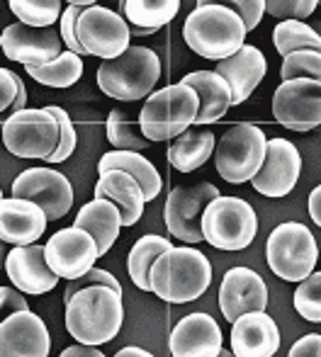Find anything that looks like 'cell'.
<instances>
[{
	"mask_svg": "<svg viewBox=\"0 0 321 357\" xmlns=\"http://www.w3.org/2000/svg\"><path fill=\"white\" fill-rule=\"evenodd\" d=\"M219 190L212 183H197V185H180L173 188L165 199L163 219L165 229L170 236L180 238L183 243H200L202 238V214L204 207L219 197Z\"/></svg>",
	"mask_w": 321,
	"mask_h": 357,
	"instance_id": "obj_12",
	"label": "cell"
},
{
	"mask_svg": "<svg viewBox=\"0 0 321 357\" xmlns=\"http://www.w3.org/2000/svg\"><path fill=\"white\" fill-rule=\"evenodd\" d=\"M61 357H103V350H98V345L78 343V345H68V348H64Z\"/></svg>",
	"mask_w": 321,
	"mask_h": 357,
	"instance_id": "obj_45",
	"label": "cell"
},
{
	"mask_svg": "<svg viewBox=\"0 0 321 357\" xmlns=\"http://www.w3.org/2000/svg\"><path fill=\"white\" fill-rule=\"evenodd\" d=\"M5 241L0 238V273H3V268H5V258H8V250H5Z\"/></svg>",
	"mask_w": 321,
	"mask_h": 357,
	"instance_id": "obj_51",
	"label": "cell"
},
{
	"mask_svg": "<svg viewBox=\"0 0 321 357\" xmlns=\"http://www.w3.org/2000/svg\"><path fill=\"white\" fill-rule=\"evenodd\" d=\"M294 311L304 321L321 324V273H312L294 289Z\"/></svg>",
	"mask_w": 321,
	"mask_h": 357,
	"instance_id": "obj_36",
	"label": "cell"
},
{
	"mask_svg": "<svg viewBox=\"0 0 321 357\" xmlns=\"http://www.w3.org/2000/svg\"><path fill=\"white\" fill-rule=\"evenodd\" d=\"M52 335L34 311L20 309L0 321V357H47Z\"/></svg>",
	"mask_w": 321,
	"mask_h": 357,
	"instance_id": "obj_17",
	"label": "cell"
},
{
	"mask_svg": "<svg viewBox=\"0 0 321 357\" xmlns=\"http://www.w3.org/2000/svg\"><path fill=\"white\" fill-rule=\"evenodd\" d=\"M207 3L224 5V8H232L234 13H239L248 32L258 27L265 15V0H197V5H207Z\"/></svg>",
	"mask_w": 321,
	"mask_h": 357,
	"instance_id": "obj_39",
	"label": "cell"
},
{
	"mask_svg": "<svg viewBox=\"0 0 321 357\" xmlns=\"http://www.w3.org/2000/svg\"><path fill=\"white\" fill-rule=\"evenodd\" d=\"M319 5H321V0H319Z\"/></svg>",
	"mask_w": 321,
	"mask_h": 357,
	"instance_id": "obj_53",
	"label": "cell"
},
{
	"mask_svg": "<svg viewBox=\"0 0 321 357\" xmlns=\"http://www.w3.org/2000/svg\"><path fill=\"white\" fill-rule=\"evenodd\" d=\"M258 234V214L246 199L219 195L204 207L202 238L212 248L239 253L248 248Z\"/></svg>",
	"mask_w": 321,
	"mask_h": 357,
	"instance_id": "obj_6",
	"label": "cell"
},
{
	"mask_svg": "<svg viewBox=\"0 0 321 357\" xmlns=\"http://www.w3.org/2000/svg\"><path fill=\"white\" fill-rule=\"evenodd\" d=\"M44 258L52 273L59 275V280H76L95 268L100 253L93 236L73 224L49 236V241L44 243Z\"/></svg>",
	"mask_w": 321,
	"mask_h": 357,
	"instance_id": "obj_15",
	"label": "cell"
},
{
	"mask_svg": "<svg viewBox=\"0 0 321 357\" xmlns=\"http://www.w3.org/2000/svg\"><path fill=\"white\" fill-rule=\"evenodd\" d=\"M212 284V263L193 245H170L149 273V291L168 304H190Z\"/></svg>",
	"mask_w": 321,
	"mask_h": 357,
	"instance_id": "obj_2",
	"label": "cell"
},
{
	"mask_svg": "<svg viewBox=\"0 0 321 357\" xmlns=\"http://www.w3.org/2000/svg\"><path fill=\"white\" fill-rule=\"evenodd\" d=\"M183 83L195 88V93L200 98V109L197 117H195L197 127L219 122L232 107V85L217 71H193L185 75Z\"/></svg>",
	"mask_w": 321,
	"mask_h": 357,
	"instance_id": "obj_25",
	"label": "cell"
},
{
	"mask_svg": "<svg viewBox=\"0 0 321 357\" xmlns=\"http://www.w3.org/2000/svg\"><path fill=\"white\" fill-rule=\"evenodd\" d=\"M68 5H78V8H90V5H98V0H64Z\"/></svg>",
	"mask_w": 321,
	"mask_h": 357,
	"instance_id": "obj_50",
	"label": "cell"
},
{
	"mask_svg": "<svg viewBox=\"0 0 321 357\" xmlns=\"http://www.w3.org/2000/svg\"><path fill=\"white\" fill-rule=\"evenodd\" d=\"M160 78V59L149 47H129L122 56L107 59L98 68V88L122 102L147 100Z\"/></svg>",
	"mask_w": 321,
	"mask_h": 357,
	"instance_id": "obj_4",
	"label": "cell"
},
{
	"mask_svg": "<svg viewBox=\"0 0 321 357\" xmlns=\"http://www.w3.org/2000/svg\"><path fill=\"white\" fill-rule=\"evenodd\" d=\"M117 357H151V353L144 348H137V345H127V348L117 350Z\"/></svg>",
	"mask_w": 321,
	"mask_h": 357,
	"instance_id": "obj_48",
	"label": "cell"
},
{
	"mask_svg": "<svg viewBox=\"0 0 321 357\" xmlns=\"http://www.w3.org/2000/svg\"><path fill=\"white\" fill-rule=\"evenodd\" d=\"M0 199H3V190H0Z\"/></svg>",
	"mask_w": 321,
	"mask_h": 357,
	"instance_id": "obj_52",
	"label": "cell"
},
{
	"mask_svg": "<svg viewBox=\"0 0 321 357\" xmlns=\"http://www.w3.org/2000/svg\"><path fill=\"white\" fill-rule=\"evenodd\" d=\"M168 350L173 357H219L222 355V328L204 311L188 314L170 331Z\"/></svg>",
	"mask_w": 321,
	"mask_h": 357,
	"instance_id": "obj_19",
	"label": "cell"
},
{
	"mask_svg": "<svg viewBox=\"0 0 321 357\" xmlns=\"http://www.w3.org/2000/svg\"><path fill=\"white\" fill-rule=\"evenodd\" d=\"M214 146H217V134L202 132L197 124H193L170 142L168 163L180 173H193L212 158Z\"/></svg>",
	"mask_w": 321,
	"mask_h": 357,
	"instance_id": "obj_27",
	"label": "cell"
},
{
	"mask_svg": "<svg viewBox=\"0 0 321 357\" xmlns=\"http://www.w3.org/2000/svg\"><path fill=\"white\" fill-rule=\"evenodd\" d=\"M265 306H268V284L255 270L239 265L224 273L219 284V311L229 324L246 311H265Z\"/></svg>",
	"mask_w": 321,
	"mask_h": 357,
	"instance_id": "obj_18",
	"label": "cell"
},
{
	"mask_svg": "<svg viewBox=\"0 0 321 357\" xmlns=\"http://www.w3.org/2000/svg\"><path fill=\"white\" fill-rule=\"evenodd\" d=\"M290 357H321V333H309L299 338L292 348L288 350Z\"/></svg>",
	"mask_w": 321,
	"mask_h": 357,
	"instance_id": "obj_44",
	"label": "cell"
},
{
	"mask_svg": "<svg viewBox=\"0 0 321 357\" xmlns=\"http://www.w3.org/2000/svg\"><path fill=\"white\" fill-rule=\"evenodd\" d=\"M317 5L319 0H265V13L275 20H304Z\"/></svg>",
	"mask_w": 321,
	"mask_h": 357,
	"instance_id": "obj_38",
	"label": "cell"
},
{
	"mask_svg": "<svg viewBox=\"0 0 321 357\" xmlns=\"http://www.w3.org/2000/svg\"><path fill=\"white\" fill-rule=\"evenodd\" d=\"M0 49L5 59L15 63L42 66L64 52V42L54 27H32L24 22H13L0 34Z\"/></svg>",
	"mask_w": 321,
	"mask_h": 357,
	"instance_id": "obj_16",
	"label": "cell"
},
{
	"mask_svg": "<svg viewBox=\"0 0 321 357\" xmlns=\"http://www.w3.org/2000/svg\"><path fill=\"white\" fill-rule=\"evenodd\" d=\"M24 105H27V88H24V80L20 78V85H17V98H15V102L10 105L8 109V117L13 112H20V109H24Z\"/></svg>",
	"mask_w": 321,
	"mask_h": 357,
	"instance_id": "obj_47",
	"label": "cell"
},
{
	"mask_svg": "<svg viewBox=\"0 0 321 357\" xmlns=\"http://www.w3.org/2000/svg\"><path fill=\"white\" fill-rule=\"evenodd\" d=\"M93 192L95 197H105L117 204L119 214H122V226L137 224L144 214V207H147V197H144L142 185L119 168L103 170Z\"/></svg>",
	"mask_w": 321,
	"mask_h": 357,
	"instance_id": "obj_24",
	"label": "cell"
},
{
	"mask_svg": "<svg viewBox=\"0 0 321 357\" xmlns=\"http://www.w3.org/2000/svg\"><path fill=\"white\" fill-rule=\"evenodd\" d=\"M244 20L232 8L217 3L197 5L183 24V39L197 56L222 61L246 44Z\"/></svg>",
	"mask_w": 321,
	"mask_h": 357,
	"instance_id": "obj_3",
	"label": "cell"
},
{
	"mask_svg": "<svg viewBox=\"0 0 321 357\" xmlns=\"http://www.w3.org/2000/svg\"><path fill=\"white\" fill-rule=\"evenodd\" d=\"M5 273L13 287H17L22 294H47L59 284V275L52 273L44 258V245H15L8 250L5 258Z\"/></svg>",
	"mask_w": 321,
	"mask_h": 357,
	"instance_id": "obj_20",
	"label": "cell"
},
{
	"mask_svg": "<svg viewBox=\"0 0 321 357\" xmlns=\"http://www.w3.org/2000/svg\"><path fill=\"white\" fill-rule=\"evenodd\" d=\"M309 216H312V221L321 229V185L312 190V195H309Z\"/></svg>",
	"mask_w": 321,
	"mask_h": 357,
	"instance_id": "obj_46",
	"label": "cell"
},
{
	"mask_svg": "<svg viewBox=\"0 0 321 357\" xmlns=\"http://www.w3.org/2000/svg\"><path fill=\"white\" fill-rule=\"evenodd\" d=\"M20 309H29L22 291H20L17 287H5V284L0 287V321Z\"/></svg>",
	"mask_w": 321,
	"mask_h": 357,
	"instance_id": "obj_43",
	"label": "cell"
},
{
	"mask_svg": "<svg viewBox=\"0 0 321 357\" xmlns=\"http://www.w3.org/2000/svg\"><path fill=\"white\" fill-rule=\"evenodd\" d=\"M280 350V331L265 311H246L232 321V355L273 357Z\"/></svg>",
	"mask_w": 321,
	"mask_h": 357,
	"instance_id": "obj_21",
	"label": "cell"
},
{
	"mask_svg": "<svg viewBox=\"0 0 321 357\" xmlns=\"http://www.w3.org/2000/svg\"><path fill=\"white\" fill-rule=\"evenodd\" d=\"M302 175V155H299L297 146L290 139L275 137L268 139V149H265V160L260 165L258 173L251 178V185L258 195L263 197H288Z\"/></svg>",
	"mask_w": 321,
	"mask_h": 357,
	"instance_id": "obj_14",
	"label": "cell"
},
{
	"mask_svg": "<svg viewBox=\"0 0 321 357\" xmlns=\"http://www.w3.org/2000/svg\"><path fill=\"white\" fill-rule=\"evenodd\" d=\"M13 15L32 27H54L64 13V0H8Z\"/></svg>",
	"mask_w": 321,
	"mask_h": 357,
	"instance_id": "obj_34",
	"label": "cell"
},
{
	"mask_svg": "<svg viewBox=\"0 0 321 357\" xmlns=\"http://www.w3.org/2000/svg\"><path fill=\"white\" fill-rule=\"evenodd\" d=\"M49 112H52L59 122V146H57V151L47 158V163H64V160L71 158V153L76 151V144H78L76 127H73L66 109L59 107V105H49Z\"/></svg>",
	"mask_w": 321,
	"mask_h": 357,
	"instance_id": "obj_37",
	"label": "cell"
},
{
	"mask_svg": "<svg viewBox=\"0 0 321 357\" xmlns=\"http://www.w3.org/2000/svg\"><path fill=\"white\" fill-rule=\"evenodd\" d=\"M170 241L165 236L158 234H147L132 245L127 258V270L132 282L139 287L142 291H149V273H151V265L156 263V258L160 253L170 248Z\"/></svg>",
	"mask_w": 321,
	"mask_h": 357,
	"instance_id": "obj_31",
	"label": "cell"
},
{
	"mask_svg": "<svg viewBox=\"0 0 321 357\" xmlns=\"http://www.w3.org/2000/svg\"><path fill=\"white\" fill-rule=\"evenodd\" d=\"M47 214L39 204L24 197L0 199V238L8 245L37 243L47 231Z\"/></svg>",
	"mask_w": 321,
	"mask_h": 357,
	"instance_id": "obj_22",
	"label": "cell"
},
{
	"mask_svg": "<svg viewBox=\"0 0 321 357\" xmlns=\"http://www.w3.org/2000/svg\"><path fill=\"white\" fill-rule=\"evenodd\" d=\"M17 85H20V75L15 71H10V68L0 66V124L5 122L10 105L17 98Z\"/></svg>",
	"mask_w": 321,
	"mask_h": 357,
	"instance_id": "obj_42",
	"label": "cell"
},
{
	"mask_svg": "<svg viewBox=\"0 0 321 357\" xmlns=\"http://www.w3.org/2000/svg\"><path fill=\"white\" fill-rule=\"evenodd\" d=\"M268 265L285 282H302L314 273L319 260V245L314 234L299 221H285L273 229L265 243Z\"/></svg>",
	"mask_w": 321,
	"mask_h": 357,
	"instance_id": "obj_7",
	"label": "cell"
},
{
	"mask_svg": "<svg viewBox=\"0 0 321 357\" xmlns=\"http://www.w3.org/2000/svg\"><path fill=\"white\" fill-rule=\"evenodd\" d=\"M265 149H268V137L263 129L248 122H239L229 127L214 146V168L232 185L251 183V178L263 165Z\"/></svg>",
	"mask_w": 321,
	"mask_h": 357,
	"instance_id": "obj_8",
	"label": "cell"
},
{
	"mask_svg": "<svg viewBox=\"0 0 321 357\" xmlns=\"http://www.w3.org/2000/svg\"><path fill=\"white\" fill-rule=\"evenodd\" d=\"M93 284H107V287H112V289L122 291V284H119V280L114 278L112 273H107V270H103V268H90L88 273H83L80 278L68 280V287H66V291H64V301L71 299L78 289H83V287H93Z\"/></svg>",
	"mask_w": 321,
	"mask_h": 357,
	"instance_id": "obj_41",
	"label": "cell"
},
{
	"mask_svg": "<svg viewBox=\"0 0 321 357\" xmlns=\"http://www.w3.org/2000/svg\"><path fill=\"white\" fill-rule=\"evenodd\" d=\"M280 78L292 80V78H312L321 83V52L317 49H297L283 56V66H280Z\"/></svg>",
	"mask_w": 321,
	"mask_h": 357,
	"instance_id": "obj_35",
	"label": "cell"
},
{
	"mask_svg": "<svg viewBox=\"0 0 321 357\" xmlns=\"http://www.w3.org/2000/svg\"><path fill=\"white\" fill-rule=\"evenodd\" d=\"M64 321L71 338L88 345H105L117 338L124 321L122 291L107 284L83 287L64 301Z\"/></svg>",
	"mask_w": 321,
	"mask_h": 357,
	"instance_id": "obj_1",
	"label": "cell"
},
{
	"mask_svg": "<svg viewBox=\"0 0 321 357\" xmlns=\"http://www.w3.org/2000/svg\"><path fill=\"white\" fill-rule=\"evenodd\" d=\"M273 117L290 132H312L321 124V83L312 78L283 80L273 95Z\"/></svg>",
	"mask_w": 321,
	"mask_h": 357,
	"instance_id": "obj_11",
	"label": "cell"
},
{
	"mask_svg": "<svg viewBox=\"0 0 321 357\" xmlns=\"http://www.w3.org/2000/svg\"><path fill=\"white\" fill-rule=\"evenodd\" d=\"M76 226L85 229L98 243V253L103 258L105 253H110V248L114 245V241L119 238L122 231V214H119L117 204L110 202L105 197H95L88 204L80 207L76 214Z\"/></svg>",
	"mask_w": 321,
	"mask_h": 357,
	"instance_id": "obj_26",
	"label": "cell"
},
{
	"mask_svg": "<svg viewBox=\"0 0 321 357\" xmlns=\"http://www.w3.org/2000/svg\"><path fill=\"white\" fill-rule=\"evenodd\" d=\"M3 146L15 158H44L59 146V122L49 107L44 109H20L5 117L0 124Z\"/></svg>",
	"mask_w": 321,
	"mask_h": 357,
	"instance_id": "obj_9",
	"label": "cell"
},
{
	"mask_svg": "<svg viewBox=\"0 0 321 357\" xmlns=\"http://www.w3.org/2000/svg\"><path fill=\"white\" fill-rule=\"evenodd\" d=\"M15 197L32 199L44 209L49 221L66 216L73 207V185L64 173L52 168H27L13 180Z\"/></svg>",
	"mask_w": 321,
	"mask_h": 357,
	"instance_id": "obj_13",
	"label": "cell"
},
{
	"mask_svg": "<svg viewBox=\"0 0 321 357\" xmlns=\"http://www.w3.org/2000/svg\"><path fill=\"white\" fill-rule=\"evenodd\" d=\"M29 78H34L39 85L49 88H71L83 78V56L64 49L57 59L42 63V66H24Z\"/></svg>",
	"mask_w": 321,
	"mask_h": 357,
	"instance_id": "obj_29",
	"label": "cell"
},
{
	"mask_svg": "<svg viewBox=\"0 0 321 357\" xmlns=\"http://www.w3.org/2000/svg\"><path fill=\"white\" fill-rule=\"evenodd\" d=\"M273 44L280 56H288L297 49H317L321 52V34L302 20H280L273 29Z\"/></svg>",
	"mask_w": 321,
	"mask_h": 357,
	"instance_id": "obj_32",
	"label": "cell"
},
{
	"mask_svg": "<svg viewBox=\"0 0 321 357\" xmlns=\"http://www.w3.org/2000/svg\"><path fill=\"white\" fill-rule=\"evenodd\" d=\"M200 98L188 83H173L147 98L139 112V127L149 142H173L195 124Z\"/></svg>",
	"mask_w": 321,
	"mask_h": 357,
	"instance_id": "obj_5",
	"label": "cell"
},
{
	"mask_svg": "<svg viewBox=\"0 0 321 357\" xmlns=\"http://www.w3.org/2000/svg\"><path fill=\"white\" fill-rule=\"evenodd\" d=\"M80 13H83V8H78V5H68V8L61 13V17H59V34H61V42L68 52L78 54V56H88L85 49H83V44L78 42V32H76Z\"/></svg>",
	"mask_w": 321,
	"mask_h": 357,
	"instance_id": "obj_40",
	"label": "cell"
},
{
	"mask_svg": "<svg viewBox=\"0 0 321 357\" xmlns=\"http://www.w3.org/2000/svg\"><path fill=\"white\" fill-rule=\"evenodd\" d=\"M105 132H107V142L114 146V149H122V151H147L151 142L144 137L142 127H139V119L137 124H132L127 119V114L119 112V109H112L107 117V124H105Z\"/></svg>",
	"mask_w": 321,
	"mask_h": 357,
	"instance_id": "obj_33",
	"label": "cell"
},
{
	"mask_svg": "<svg viewBox=\"0 0 321 357\" xmlns=\"http://www.w3.org/2000/svg\"><path fill=\"white\" fill-rule=\"evenodd\" d=\"M124 20L134 27L160 29L175 20L180 10V0H119Z\"/></svg>",
	"mask_w": 321,
	"mask_h": 357,
	"instance_id": "obj_30",
	"label": "cell"
},
{
	"mask_svg": "<svg viewBox=\"0 0 321 357\" xmlns=\"http://www.w3.org/2000/svg\"><path fill=\"white\" fill-rule=\"evenodd\" d=\"M110 168H119L124 173H129L144 190V197L147 202H154V199L160 195V188H163V180H160V173L156 170V165L142 155V151H122L114 149L110 153H105L98 163V173Z\"/></svg>",
	"mask_w": 321,
	"mask_h": 357,
	"instance_id": "obj_28",
	"label": "cell"
},
{
	"mask_svg": "<svg viewBox=\"0 0 321 357\" xmlns=\"http://www.w3.org/2000/svg\"><path fill=\"white\" fill-rule=\"evenodd\" d=\"M78 42L83 44L85 54L95 59H117L132 47L129 22L119 13L100 5L83 8L76 24Z\"/></svg>",
	"mask_w": 321,
	"mask_h": 357,
	"instance_id": "obj_10",
	"label": "cell"
},
{
	"mask_svg": "<svg viewBox=\"0 0 321 357\" xmlns=\"http://www.w3.org/2000/svg\"><path fill=\"white\" fill-rule=\"evenodd\" d=\"M214 71L224 75L227 83L232 85V107H234V105L246 102L253 95V90L263 83L265 73H268V61H265L263 52L258 47L244 44L232 56L217 61Z\"/></svg>",
	"mask_w": 321,
	"mask_h": 357,
	"instance_id": "obj_23",
	"label": "cell"
},
{
	"mask_svg": "<svg viewBox=\"0 0 321 357\" xmlns=\"http://www.w3.org/2000/svg\"><path fill=\"white\" fill-rule=\"evenodd\" d=\"M129 32H132V37H149V34L158 32V29H154V27H134V24H129Z\"/></svg>",
	"mask_w": 321,
	"mask_h": 357,
	"instance_id": "obj_49",
	"label": "cell"
}]
</instances>
